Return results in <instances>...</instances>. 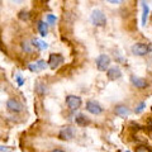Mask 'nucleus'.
<instances>
[{"label": "nucleus", "mask_w": 152, "mask_h": 152, "mask_svg": "<svg viewBox=\"0 0 152 152\" xmlns=\"http://www.w3.org/2000/svg\"><path fill=\"white\" fill-rule=\"evenodd\" d=\"M32 43H33V46H34V48H38V50H41V51L47 50V47H48V45H47L46 42L41 41V39H33Z\"/></svg>", "instance_id": "obj_17"}, {"label": "nucleus", "mask_w": 152, "mask_h": 152, "mask_svg": "<svg viewBox=\"0 0 152 152\" xmlns=\"http://www.w3.org/2000/svg\"><path fill=\"white\" fill-rule=\"evenodd\" d=\"M23 1H24V0H12V3H15V4H20Z\"/></svg>", "instance_id": "obj_27"}, {"label": "nucleus", "mask_w": 152, "mask_h": 152, "mask_svg": "<svg viewBox=\"0 0 152 152\" xmlns=\"http://www.w3.org/2000/svg\"><path fill=\"white\" fill-rule=\"evenodd\" d=\"M90 19H91L93 24L96 26V27H104V26L107 24V17H105V14H104L102 10H99V9H95V10H93Z\"/></svg>", "instance_id": "obj_1"}, {"label": "nucleus", "mask_w": 152, "mask_h": 152, "mask_svg": "<svg viewBox=\"0 0 152 152\" xmlns=\"http://www.w3.org/2000/svg\"><path fill=\"white\" fill-rule=\"evenodd\" d=\"M107 76L109 80H118L122 77V71L118 66H109L107 70Z\"/></svg>", "instance_id": "obj_10"}, {"label": "nucleus", "mask_w": 152, "mask_h": 152, "mask_svg": "<svg viewBox=\"0 0 152 152\" xmlns=\"http://www.w3.org/2000/svg\"><path fill=\"white\" fill-rule=\"evenodd\" d=\"M127 152H129V151H127Z\"/></svg>", "instance_id": "obj_29"}, {"label": "nucleus", "mask_w": 152, "mask_h": 152, "mask_svg": "<svg viewBox=\"0 0 152 152\" xmlns=\"http://www.w3.org/2000/svg\"><path fill=\"white\" fill-rule=\"evenodd\" d=\"M75 122H76V124L80 126V127H85L86 124H89V123H90V121L86 118V115H85V114H83V113H80V114H77V115H76Z\"/></svg>", "instance_id": "obj_12"}, {"label": "nucleus", "mask_w": 152, "mask_h": 152, "mask_svg": "<svg viewBox=\"0 0 152 152\" xmlns=\"http://www.w3.org/2000/svg\"><path fill=\"white\" fill-rule=\"evenodd\" d=\"M110 64H112L110 57H109L108 55H105V53L100 55L96 58V67H98L99 71H107L109 69V66H110Z\"/></svg>", "instance_id": "obj_6"}, {"label": "nucleus", "mask_w": 152, "mask_h": 152, "mask_svg": "<svg viewBox=\"0 0 152 152\" xmlns=\"http://www.w3.org/2000/svg\"><path fill=\"white\" fill-rule=\"evenodd\" d=\"M37 28H38V32H39V34L42 37H46L47 34H48V24H47L45 20H39V22H38Z\"/></svg>", "instance_id": "obj_13"}, {"label": "nucleus", "mask_w": 152, "mask_h": 152, "mask_svg": "<svg viewBox=\"0 0 152 152\" xmlns=\"http://www.w3.org/2000/svg\"><path fill=\"white\" fill-rule=\"evenodd\" d=\"M114 112H115L117 115H119L122 118H126V117H128L131 114V109L128 108L127 105H124V104H119V105L115 107Z\"/></svg>", "instance_id": "obj_11"}, {"label": "nucleus", "mask_w": 152, "mask_h": 152, "mask_svg": "<svg viewBox=\"0 0 152 152\" xmlns=\"http://www.w3.org/2000/svg\"><path fill=\"white\" fill-rule=\"evenodd\" d=\"M15 79H17V84H18V86H22V85L24 84V79H23L20 75H17V76H15Z\"/></svg>", "instance_id": "obj_24"}, {"label": "nucleus", "mask_w": 152, "mask_h": 152, "mask_svg": "<svg viewBox=\"0 0 152 152\" xmlns=\"http://www.w3.org/2000/svg\"><path fill=\"white\" fill-rule=\"evenodd\" d=\"M36 93L39 95V96H43V95H46V93H47L46 84L42 83V81H37L36 83Z\"/></svg>", "instance_id": "obj_15"}, {"label": "nucleus", "mask_w": 152, "mask_h": 152, "mask_svg": "<svg viewBox=\"0 0 152 152\" xmlns=\"http://www.w3.org/2000/svg\"><path fill=\"white\" fill-rule=\"evenodd\" d=\"M131 84H132L134 88L141 89V90H143V89H147V88H148V81H147L146 79L138 77V76H134V75H132V76H131Z\"/></svg>", "instance_id": "obj_9"}, {"label": "nucleus", "mask_w": 152, "mask_h": 152, "mask_svg": "<svg viewBox=\"0 0 152 152\" xmlns=\"http://www.w3.org/2000/svg\"><path fill=\"white\" fill-rule=\"evenodd\" d=\"M36 64L38 65V67H39V70H41V71H42V70H45V69L47 67L46 61H43V60H38V61H36Z\"/></svg>", "instance_id": "obj_23"}, {"label": "nucleus", "mask_w": 152, "mask_h": 152, "mask_svg": "<svg viewBox=\"0 0 152 152\" xmlns=\"http://www.w3.org/2000/svg\"><path fill=\"white\" fill-rule=\"evenodd\" d=\"M86 110L89 113L94 114V115H99L103 113V107L95 100H89L86 102Z\"/></svg>", "instance_id": "obj_7"}, {"label": "nucleus", "mask_w": 152, "mask_h": 152, "mask_svg": "<svg viewBox=\"0 0 152 152\" xmlns=\"http://www.w3.org/2000/svg\"><path fill=\"white\" fill-rule=\"evenodd\" d=\"M22 50L26 52V53H33L34 52V46H33L32 41L27 39V41H23L22 42Z\"/></svg>", "instance_id": "obj_14"}, {"label": "nucleus", "mask_w": 152, "mask_h": 152, "mask_svg": "<svg viewBox=\"0 0 152 152\" xmlns=\"http://www.w3.org/2000/svg\"><path fill=\"white\" fill-rule=\"evenodd\" d=\"M13 150L9 148V147H5V146H1L0 145V152H12Z\"/></svg>", "instance_id": "obj_25"}, {"label": "nucleus", "mask_w": 152, "mask_h": 152, "mask_svg": "<svg viewBox=\"0 0 152 152\" xmlns=\"http://www.w3.org/2000/svg\"><path fill=\"white\" fill-rule=\"evenodd\" d=\"M58 137L61 140H64V141H71L75 137V131H74V128L72 127H64L58 133Z\"/></svg>", "instance_id": "obj_8"}, {"label": "nucleus", "mask_w": 152, "mask_h": 152, "mask_svg": "<svg viewBox=\"0 0 152 152\" xmlns=\"http://www.w3.org/2000/svg\"><path fill=\"white\" fill-rule=\"evenodd\" d=\"M131 51L134 56H146L147 53L151 52V47L150 45H145V43H134L132 46Z\"/></svg>", "instance_id": "obj_3"}, {"label": "nucleus", "mask_w": 152, "mask_h": 152, "mask_svg": "<svg viewBox=\"0 0 152 152\" xmlns=\"http://www.w3.org/2000/svg\"><path fill=\"white\" fill-rule=\"evenodd\" d=\"M146 109V103L145 102H142V103H140L136 107V109H134V112L137 113V114H140V113H142Z\"/></svg>", "instance_id": "obj_21"}, {"label": "nucleus", "mask_w": 152, "mask_h": 152, "mask_svg": "<svg viewBox=\"0 0 152 152\" xmlns=\"http://www.w3.org/2000/svg\"><path fill=\"white\" fill-rule=\"evenodd\" d=\"M107 1L110 3V4H117V5H119V4H123L124 0H107Z\"/></svg>", "instance_id": "obj_26"}, {"label": "nucleus", "mask_w": 152, "mask_h": 152, "mask_svg": "<svg viewBox=\"0 0 152 152\" xmlns=\"http://www.w3.org/2000/svg\"><path fill=\"white\" fill-rule=\"evenodd\" d=\"M134 152H152L151 151V147L148 145H145V143H141V145H137Z\"/></svg>", "instance_id": "obj_18"}, {"label": "nucleus", "mask_w": 152, "mask_h": 152, "mask_svg": "<svg viewBox=\"0 0 152 152\" xmlns=\"http://www.w3.org/2000/svg\"><path fill=\"white\" fill-rule=\"evenodd\" d=\"M65 102H66V105H67V108L70 110H76V109H79L83 104L81 98L77 96V95H67Z\"/></svg>", "instance_id": "obj_2"}, {"label": "nucleus", "mask_w": 152, "mask_h": 152, "mask_svg": "<svg viewBox=\"0 0 152 152\" xmlns=\"http://www.w3.org/2000/svg\"><path fill=\"white\" fill-rule=\"evenodd\" d=\"M28 69H29V71H32V72H39V71H41L36 62H32V64L28 65Z\"/></svg>", "instance_id": "obj_22"}, {"label": "nucleus", "mask_w": 152, "mask_h": 152, "mask_svg": "<svg viewBox=\"0 0 152 152\" xmlns=\"http://www.w3.org/2000/svg\"><path fill=\"white\" fill-rule=\"evenodd\" d=\"M51 152H65V151H62V150H60V148H56V150H52Z\"/></svg>", "instance_id": "obj_28"}, {"label": "nucleus", "mask_w": 152, "mask_h": 152, "mask_svg": "<svg viewBox=\"0 0 152 152\" xmlns=\"http://www.w3.org/2000/svg\"><path fill=\"white\" fill-rule=\"evenodd\" d=\"M7 109L12 113H20V112H23V109H24V105H23V103H20L18 99L10 98L7 102Z\"/></svg>", "instance_id": "obj_5"}, {"label": "nucleus", "mask_w": 152, "mask_h": 152, "mask_svg": "<svg viewBox=\"0 0 152 152\" xmlns=\"http://www.w3.org/2000/svg\"><path fill=\"white\" fill-rule=\"evenodd\" d=\"M56 20H57V18H56V15H53V14H48V15H46V23L47 24L53 26L56 23Z\"/></svg>", "instance_id": "obj_20"}, {"label": "nucleus", "mask_w": 152, "mask_h": 152, "mask_svg": "<svg viewBox=\"0 0 152 152\" xmlns=\"http://www.w3.org/2000/svg\"><path fill=\"white\" fill-rule=\"evenodd\" d=\"M142 5H143V15H142V26H146L147 23V18H148L150 14V8L147 5L146 0H142Z\"/></svg>", "instance_id": "obj_16"}, {"label": "nucleus", "mask_w": 152, "mask_h": 152, "mask_svg": "<svg viewBox=\"0 0 152 152\" xmlns=\"http://www.w3.org/2000/svg\"><path fill=\"white\" fill-rule=\"evenodd\" d=\"M64 56L60 55V53H51L50 55V58H48V62H47V66H50L52 70H56L57 67H60L61 65L64 64Z\"/></svg>", "instance_id": "obj_4"}, {"label": "nucleus", "mask_w": 152, "mask_h": 152, "mask_svg": "<svg viewBox=\"0 0 152 152\" xmlns=\"http://www.w3.org/2000/svg\"><path fill=\"white\" fill-rule=\"evenodd\" d=\"M18 18L20 19V20L27 22V20H29V19H31V13L28 10H20L18 13Z\"/></svg>", "instance_id": "obj_19"}]
</instances>
